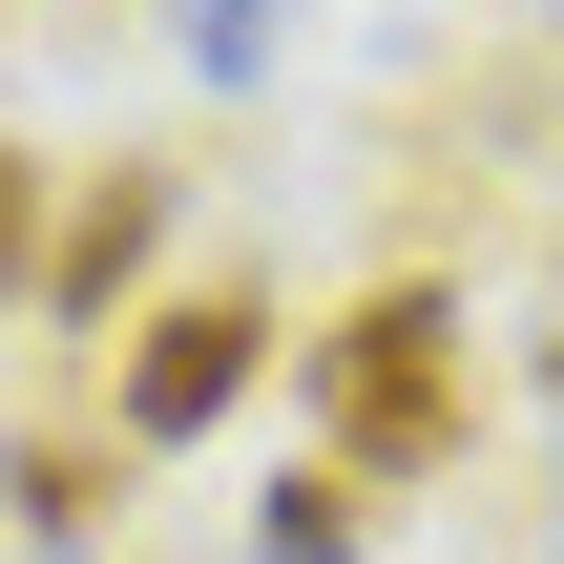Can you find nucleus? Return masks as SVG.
Returning a JSON list of instances; mask_svg holds the SVG:
<instances>
[{
    "label": "nucleus",
    "instance_id": "423d86ee",
    "mask_svg": "<svg viewBox=\"0 0 564 564\" xmlns=\"http://www.w3.org/2000/svg\"><path fill=\"white\" fill-rule=\"evenodd\" d=\"M42 251H63V167L0 126V314H42Z\"/></svg>",
    "mask_w": 564,
    "mask_h": 564
},
{
    "label": "nucleus",
    "instance_id": "f03ea898",
    "mask_svg": "<svg viewBox=\"0 0 564 564\" xmlns=\"http://www.w3.org/2000/svg\"><path fill=\"white\" fill-rule=\"evenodd\" d=\"M251 377H272V293H251V272H188V293L126 314V356H105V440H126V460H188L209 419H251Z\"/></svg>",
    "mask_w": 564,
    "mask_h": 564
},
{
    "label": "nucleus",
    "instance_id": "20e7f679",
    "mask_svg": "<svg viewBox=\"0 0 564 564\" xmlns=\"http://www.w3.org/2000/svg\"><path fill=\"white\" fill-rule=\"evenodd\" d=\"M105 502H126V440H105V419L0 440V523H21V544H105Z\"/></svg>",
    "mask_w": 564,
    "mask_h": 564
},
{
    "label": "nucleus",
    "instance_id": "f257e3e1",
    "mask_svg": "<svg viewBox=\"0 0 564 564\" xmlns=\"http://www.w3.org/2000/svg\"><path fill=\"white\" fill-rule=\"evenodd\" d=\"M460 419H481L460 293H440V272H377V293L314 335V460H356V481H460Z\"/></svg>",
    "mask_w": 564,
    "mask_h": 564
},
{
    "label": "nucleus",
    "instance_id": "0eeeda50",
    "mask_svg": "<svg viewBox=\"0 0 564 564\" xmlns=\"http://www.w3.org/2000/svg\"><path fill=\"white\" fill-rule=\"evenodd\" d=\"M188 63H209V84H251V63H272V0H188Z\"/></svg>",
    "mask_w": 564,
    "mask_h": 564
},
{
    "label": "nucleus",
    "instance_id": "7ed1b4c3",
    "mask_svg": "<svg viewBox=\"0 0 564 564\" xmlns=\"http://www.w3.org/2000/svg\"><path fill=\"white\" fill-rule=\"evenodd\" d=\"M167 209H188V167H147V147H126V167H63V251H42V314H63V335H105V314H126V272L167 251Z\"/></svg>",
    "mask_w": 564,
    "mask_h": 564
},
{
    "label": "nucleus",
    "instance_id": "39448f33",
    "mask_svg": "<svg viewBox=\"0 0 564 564\" xmlns=\"http://www.w3.org/2000/svg\"><path fill=\"white\" fill-rule=\"evenodd\" d=\"M251 564H377V481H356V460H293V481L251 502Z\"/></svg>",
    "mask_w": 564,
    "mask_h": 564
}]
</instances>
